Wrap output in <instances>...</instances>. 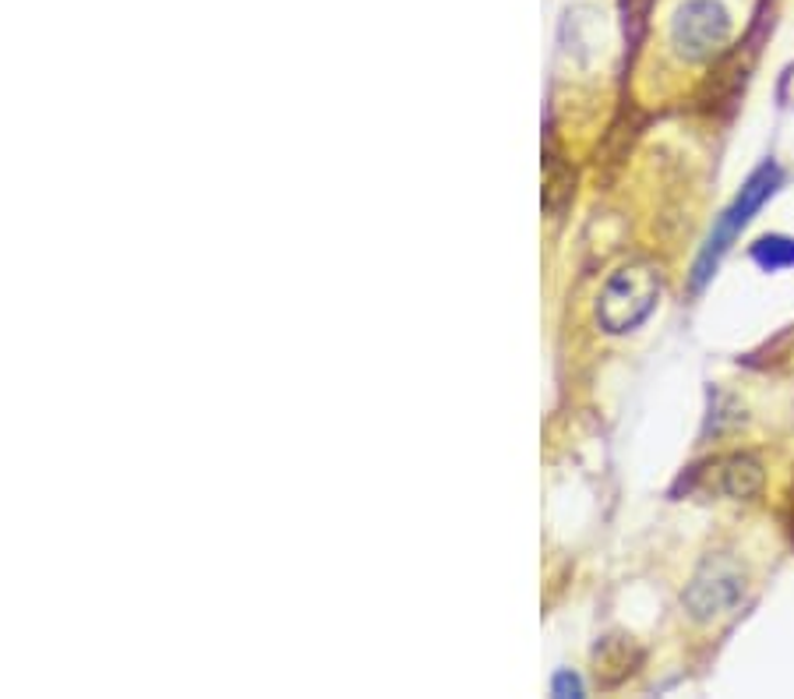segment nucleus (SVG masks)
Returning <instances> with one entry per match:
<instances>
[{
    "label": "nucleus",
    "mask_w": 794,
    "mask_h": 699,
    "mask_svg": "<svg viewBox=\"0 0 794 699\" xmlns=\"http://www.w3.org/2000/svg\"><path fill=\"white\" fill-rule=\"evenodd\" d=\"M776 184H781V167H776V163H762L752 173V177L745 181V187L738 191V198L727 205L717 222H713V230H710L706 244H703V251H699V259H695V268H692V286H695V290H703V286L710 283L713 268L721 265L727 248L735 244V237L745 227H749L752 216L762 209V202H767L773 191H776Z\"/></svg>",
    "instance_id": "obj_1"
},
{
    "label": "nucleus",
    "mask_w": 794,
    "mask_h": 699,
    "mask_svg": "<svg viewBox=\"0 0 794 699\" xmlns=\"http://www.w3.org/2000/svg\"><path fill=\"white\" fill-rule=\"evenodd\" d=\"M660 300V273L649 262H632L603 283L597 297V322L611 336L640 329Z\"/></svg>",
    "instance_id": "obj_2"
},
{
    "label": "nucleus",
    "mask_w": 794,
    "mask_h": 699,
    "mask_svg": "<svg viewBox=\"0 0 794 699\" xmlns=\"http://www.w3.org/2000/svg\"><path fill=\"white\" fill-rule=\"evenodd\" d=\"M730 39V19L717 0H689L671 19V46L686 60H706Z\"/></svg>",
    "instance_id": "obj_3"
},
{
    "label": "nucleus",
    "mask_w": 794,
    "mask_h": 699,
    "mask_svg": "<svg viewBox=\"0 0 794 699\" xmlns=\"http://www.w3.org/2000/svg\"><path fill=\"white\" fill-rule=\"evenodd\" d=\"M745 591V576L741 569H735L727 559L706 562L695 572L692 586L686 591V604L695 618H717L724 611H730L741 600Z\"/></svg>",
    "instance_id": "obj_4"
},
{
    "label": "nucleus",
    "mask_w": 794,
    "mask_h": 699,
    "mask_svg": "<svg viewBox=\"0 0 794 699\" xmlns=\"http://www.w3.org/2000/svg\"><path fill=\"white\" fill-rule=\"evenodd\" d=\"M706 488L727 499H752L762 491V463L752 456H724L706 467Z\"/></svg>",
    "instance_id": "obj_5"
},
{
    "label": "nucleus",
    "mask_w": 794,
    "mask_h": 699,
    "mask_svg": "<svg viewBox=\"0 0 794 699\" xmlns=\"http://www.w3.org/2000/svg\"><path fill=\"white\" fill-rule=\"evenodd\" d=\"M752 262L762 268V273H781V268H791L794 265V237H781V233L759 237V241L752 244Z\"/></svg>",
    "instance_id": "obj_6"
},
{
    "label": "nucleus",
    "mask_w": 794,
    "mask_h": 699,
    "mask_svg": "<svg viewBox=\"0 0 794 699\" xmlns=\"http://www.w3.org/2000/svg\"><path fill=\"white\" fill-rule=\"evenodd\" d=\"M544 209L551 216H559L568 198H572V184H576V177H572V170L562 163V156H548V181H544Z\"/></svg>",
    "instance_id": "obj_7"
},
{
    "label": "nucleus",
    "mask_w": 794,
    "mask_h": 699,
    "mask_svg": "<svg viewBox=\"0 0 794 699\" xmlns=\"http://www.w3.org/2000/svg\"><path fill=\"white\" fill-rule=\"evenodd\" d=\"M649 4H654V0H622V8H625V28H629V39L632 43L640 39L643 22H646V14H649Z\"/></svg>",
    "instance_id": "obj_8"
},
{
    "label": "nucleus",
    "mask_w": 794,
    "mask_h": 699,
    "mask_svg": "<svg viewBox=\"0 0 794 699\" xmlns=\"http://www.w3.org/2000/svg\"><path fill=\"white\" fill-rule=\"evenodd\" d=\"M554 696H579L583 692V686H579V678L576 675H568V672H562L559 678H554Z\"/></svg>",
    "instance_id": "obj_9"
}]
</instances>
